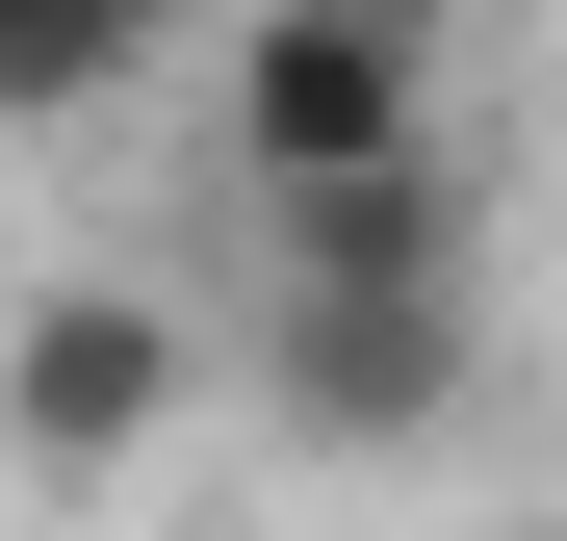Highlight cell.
Returning <instances> with one entry per match:
<instances>
[{"label": "cell", "mask_w": 567, "mask_h": 541, "mask_svg": "<svg viewBox=\"0 0 567 541\" xmlns=\"http://www.w3.org/2000/svg\"><path fill=\"white\" fill-rule=\"evenodd\" d=\"M181 387H207V335H181L155 284H27V310H0V438H27L52 490L155 465V438H181Z\"/></svg>", "instance_id": "3957f363"}, {"label": "cell", "mask_w": 567, "mask_h": 541, "mask_svg": "<svg viewBox=\"0 0 567 541\" xmlns=\"http://www.w3.org/2000/svg\"><path fill=\"white\" fill-rule=\"evenodd\" d=\"M491 361V284H258V413L336 465H413Z\"/></svg>", "instance_id": "7a4b0ae2"}, {"label": "cell", "mask_w": 567, "mask_h": 541, "mask_svg": "<svg viewBox=\"0 0 567 541\" xmlns=\"http://www.w3.org/2000/svg\"><path fill=\"white\" fill-rule=\"evenodd\" d=\"M233 155H258V207L439 180V52L388 27V0H258V27H233Z\"/></svg>", "instance_id": "6da1fadb"}, {"label": "cell", "mask_w": 567, "mask_h": 541, "mask_svg": "<svg viewBox=\"0 0 567 541\" xmlns=\"http://www.w3.org/2000/svg\"><path fill=\"white\" fill-rule=\"evenodd\" d=\"M155 77V27L130 0H0V129H52V104H130Z\"/></svg>", "instance_id": "5b68a950"}, {"label": "cell", "mask_w": 567, "mask_h": 541, "mask_svg": "<svg viewBox=\"0 0 567 541\" xmlns=\"http://www.w3.org/2000/svg\"><path fill=\"white\" fill-rule=\"evenodd\" d=\"M258 284H491L464 180H361V207H258Z\"/></svg>", "instance_id": "277c9868"}]
</instances>
